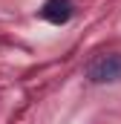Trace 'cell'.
Instances as JSON below:
<instances>
[{
	"label": "cell",
	"instance_id": "6da1fadb",
	"mask_svg": "<svg viewBox=\"0 0 121 124\" xmlns=\"http://www.w3.org/2000/svg\"><path fill=\"white\" fill-rule=\"evenodd\" d=\"M87 75H90V81H95V84H115V81H121V55L118 52L98 55L87 66Z\"/></svg>",
	"mask_w": 121,
	"mask_h": 124
},
{
	"label": "cell",
	"instance_id": "7a4b0ae2",
	"mask_svg": "<svg viewBox=\"0 0 121 124\" xmlns=\"http://www.w3.org/2000/svg\"><path fill=\"white\" fill-rule=\"evenodd\" d=\"M72 12H75L72 0H46L43 9H40V17L49 20V23H55V26H60V23H66L72 17Z\"/></svg>",
	"mask_w": 121,
	"mask_h": 124
}]
</instances>
